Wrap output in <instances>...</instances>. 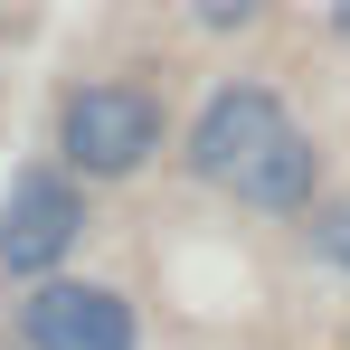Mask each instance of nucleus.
<instances>
[{"label":"nucleus","mask_w":350,"mask_h":350,"mask_svg":"<svg viewBox=\"0 0 350 350\" xmlns=\"http://www.w3.org/2000/svg\"><path fill=\"white\" fill-rule=\"evenodd\" d=\"M161 152V105L142 85H76L66 95V161L95 180H123Z\"/></svg>","instance_id":"1"},{"label":"nucleus","mask_w":350,"mask_h":350,"mask_svg":"<svg viewBox=\"0 0 350 350\" xmlns=\"http://www.w3.org/2000/svg\"><path fill=\"white\" fill-rule=\"evenodd\" d=\"M85 237V199L66 171H19L0 199V265L10 275H57V256Z\"/></svg>","instance_id":"2"},{"label":"nucleus","mask_w":350,"mask_h":350,"mask_svg":"<svg viewBox=\"0 0 350 350\" xmlns=\"http://www.w3.org/2000/svg\"><path fill=\"white\" fill-rule=\"evenodd\" d=\"M275 133H284V105L265 85H218L189 123V180H237Z\"/></svg>","instance_id":"3"},{"label":"nucleus","mask_w":350,"mask_h":350,"mask_svg":"<svg viewBox=\"0 0 350 350\" xmlns=\"http://www.w3.org/2000/svg\"><path fill=\"white\" fill-rule=\"evenodd\" d=\"M29 350H133V312H123L105 284H57L38 275V303L19 312Z\"/></svg>","instance_id":"4"},{"label":"nucleus","mask_w":350,"mask_h":350,"mask_svg":"<svg viewBox=\"0 0 350 350\" xmlns=\"http://www.w3.org/2000/svg\"><path fill=\"white\" fill-rule=\"evenodd\" d=\"M228 189H246L256 208H303V199H312V142L284 123V133H275V142H265V152H256Z\"/></svg>","instance_id":"5"},{"label":"nucleus","mask_w":350,"mask_h":350,"mask_svg":"<svg viewBox=\"0 0 350 350\" xmlns=\"http://www.w3.org/2000/svg\"><path fill=\"white\" fill-rule=\"evenodd\" d=\"M189 10H199L208 29H246V19H256V0H189Z\"/></svg>","instance_id":"6"},{"label":"nucleus","mask_w":350,"mask_h":350,"mask_svg":"<svg viewBox=\"0 0 350 350\" xmlns=\"http://www.w3.org/2000/svg\"><path fill=\"white\" fill-rule=\"evenodd\" d=\"M322 256L350 275V208H332V218H322Z\"/></svg>","instance_id":"7"}]
</instances>
